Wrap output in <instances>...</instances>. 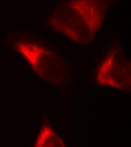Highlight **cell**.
Here are the masks:
<instances>
[{
  "instance_id": "1",
  "label": "cell",
  "mask_w": 131,
  "mask_h": 147,
  "mask_svg": "<svg viewBox=\"0 0 131 147\" xmlns=\"http://www.w3.org/2000/svg\"><path fill=\"white\" fill-rule=\"evenodd\" d=\"M115 0H60L50 20L56 30L75 42H89Z\"/></svg>"
}]
</instances>
